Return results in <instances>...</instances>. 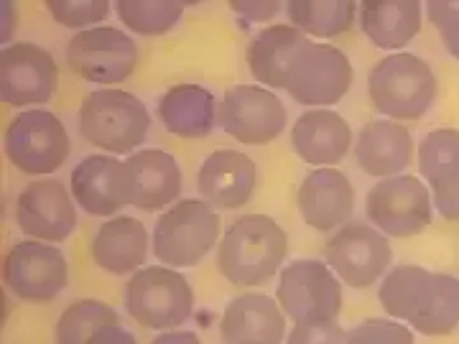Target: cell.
<instances>
[{
  "instance_id": "6",
  "label": "cell",
  "mask_w": 459,
  "mask_h": 344,
  "mask_svg": "<svg viewBox=\"0 0 459 344\" xmlns=\"http://www.w3.org/2000/svg\"><path fill=\"white\" fill-rule=\"evenodd\" d=\"M123 304L135 324L153 331H171L181 329L195 314V291L177 268L156 262L128 279Z\"/></svg>"
},
{
  "instance_id": "14",
  "label": "cell",
  "mask_w": 459,
  "mask_h": 344,
  "mask_svg": "<svg viewBox=\"0 0 459 344\" xmlns=\"http://www.w3.org/2000/svg\"><path fill=\"white\" fill-rule=\"evenodd\" d=\"M66 66L87 82H126L138 66V47L131 36L113 26H98L74 33L66 44Z\"/></svg>"
},
{
  "instance_id": "37",
  "label": "cell",
  "mask_w": 459,
  "mask_h": 344,
  "mask_svg": "<svg viewBox=\"0 0 459 344\" xmlns=\"http://www.w3.org/2000/svg\"><path fill=\"white\" fill-rule=\"evenodd\" d=\"M90 344H138L133 331L123 327V324H113V327L100 329L98 334L90 340Z\"/></svg>"
},
{
  "instance_id": "21",
  "label": "cell",
  "mask_w": 459,
  "mask_h": 344,
  "mask_svg": "<svg viewBox=\"0 0 459 344\" xmlns=\"http://www.w3.org/2000/svg\"><path fill=\"white\" fill-rule=\"evenodd\" d=\"M352 156L362 171L373 179H391L406 174V168L416 159V143L413 135L395 120H370L365 123L355 138Z\"/></svg>"
},
{
  "instance_id": "19",
  "label": "cell",
  "mask_w": 459,
  "mask_h": 344,
  "mask_svg": "<svg viewBox=\"0 0 459 344\" xmlns=\"http://www.w3.org/2000/svg\"><path fill=\"white\" fill-rule=\"evenodd\" d=\"M296 207L312 229L337 232L352 222L355 186L340 168H314L296 192Z\"/></svg>"
},
{
  "instance_id": "9",
  "label": "cell",
  "mask_w": 459,
  "mask_h": 344,
  "mask_svg": "<svg viewBox=\"0 0 459 344\" xmlns=\"http://www.w3.org/2000/svg\"><path fill=\"white\" fill-rule=\"evenodd\" d=\"M352 62L347 54L325 41L307 39L286 74V92L307 108H332L352 87Z\"/></svg>"
},
{
  "instance_id": "27",
  "label": "cell",
  "mask_w": 459,
  "mask_h": 344,
  "mask_svg": "<svg viewBox=\"0 0 459 344\" xmlns=\"http://www.w3.org/2000/svg\"><path fill=\"white\" fill-rule=\"evenodd\" d=\"M307 36L296 31L291 23H273L258 31L246 49V62L255 84L268 90H283L286 74L299 49L304 47Z\"/></svg>"
},
{
  "instance_id": "32",
  "label": "cell",
  "mask_w": 459,
  "mask_h": 344,
  "mask_svg": "<svg viewBox=\"0 0 459 344\" xmlns=\"http://www.w3.org/2000/svg\"><path fill=\"white\" fill-rule=\"evenodd\" d=\"M47 11L59 26L74 29L80 33L98 29L100 23L110 16V11H115V3L110 0H49Z\"/></svg>"
},
{
  "instance_id": "10",
  "label": "cell",
  "mask_w": 459,
  "mask_h": 344,
  "mask_svg": "<svg viewBox=\"0 0 459 344\" xmlns=\"http://www.w3.org/2000/svg\"><path fill=\"white\" fill-rule=\"evenodd\" d=\"M325 262L342 280V286L370 288L394 268L391 237H385L370 222H347L332 232L325 245Z\"/></svg>"
},
{
  "instance_id": "30",
  "label": "cell",
  "mask_w": 459,
  "mask_h": 344,
  "mask_svg": "<svg viewBox=\"0 0 459 344\" xmlns=\"http://www.w3.org/2000/svg\"><path fill=\"white\" fill-rule=\"evenodd\" d=\"M120 324V316L110 304L98 298H80L69 304L56 319L54 344H90L100 329Z\"/></svg>"
},
{
  "instance_id": "11",
  "label": "cell",
  "mask_w": 459,
  "mask_h": 344,
  "mask_svg": "<svg viewBox=\"0 0 459 344\" xmlns=\"http://www.w3.org/2000/svg\"><path fill=\"white\" fill-rule=\"evenodd\" d=\"M276 301L299 322H334L342 312V280L322 261H294L279 273Z\"/></svg>"
},
{
  "instance_id": "18",
  "label": "cell",
  "mask_w": 459,
  "mask_h": 344,
  "mask_svg": "<svg viewBox=\"0 0 459 344\" xmlns=\"http://www.w3.org/2000/svg\"><path fill=\"white\" fill-rule=\"evenodd\" d=\"M261 186L258 164L232 148L212 150L197 174L199 197L214 210H240L255 197Z\"/></svg>"
},
{
  "instance_id": "16",
  "label": "cell",
  "mask_w": 459,
  "mask_h": 344,
  "mask_svg": "<svg viewBox=\"0 0 459 344\" xmlns=\"http://www.w3.org/2000/svg\"><path fill=\"white\" fill-rule=\"evenodd\" d=\"M18 229L26 240L59 245L77 229V202L59 179H36L23 186L16 199Z\"/></svg>"
},
{
  "instance_id": "33",
  "label": "cell",
  "mask_w": 459,
  "mask_h": 344,
  "mask_svg": "<svg viewBox=\"0 0 459 344\" xmlns=\"http://www.w3.org/2000/svg\"><path fill=\"white\" fill-rule=\"evenodd\" d=\"M344 344H416V331L395 319H368L347 329Z\"/></svg>"
},
{
  "instance_id": "20",
  "label": "cell",
  "mask_w": 459,
  "mask_h": 344,
  "mask_svg": "<svg viewBox=\"0 0 459 344\" xmlns=\"http://www.w3.org/2000/svg\"><path fill=\"white\" fill-rule=\"evenodd\" d=\"M419 174L431 192L434 210L459 222V131L437 128L419 143Z\"/></svg>"
},
{
  "instance_id": "12",
  "label": "cell",
  "mask_w": 459,
  "mask_h": 344,
  "mask_svg": "<svg viewBox=\"0 0 459 344\" xmlns=\"http://www.w3.org/2000/svg\"><path fill=\"white\" fill-rule=\"evenodd\" d=\"M217 123L243 146H268L286 128L289 110L283 99L268 87L235 84L220 98Z\"/></svg>"
},
{
  "instance_id": "22",
  "label": "cell",
  "mask_w": 459,
  "mask_h": 344,
  "mask_svg": "<svg viewBox=\"0 0 459 344\" xmlns=\"http://www.w3.org/2000/svg\"><path fill=\"white\" fill-rule=\"evenodd\" d=\"M355 146V135L342 115L316 108L299 115L291 128V148L304 164L314 168H337Z\"/></svg>"
},
{
  "instance_id": "3",
  "label": "cell",
  "mask_w": 459,
  "mask_h": 344,
  "mask_svg": "<svg viewBox=\"0 0 459 344\" xmlns=\"http://www.w3.org/2000/svg\"><path fill=\"white\" fill-rule=\"evenodd\" d=\"M368 98L385 120H419L439 98V80L427 59L398 51L380 59L368 74Z\"/></svg>"
},
{
  "instance_id": "23",
  "label": "cell",
  "mask_w": 459,
  "mask_h": 344,
  "mask_svg": "<svg viewBox=\"0 0 459 344\" xmlns=\"http://www.w3.org/2000/svg\"><path fill=\"white\" fill-rule=\"evenodd\" d=\"M92 262L110 276H128L146 268L151 255V235L141 219L131 214H115L105 219L90 245Z\"/></svg>"
},
{
  "instance_id": "17",
  "label": "cell",
  "mask_w": 459,
  "mask_h": 344,
  "mask_svg": "<svg viewBox=\"0 0 459 344\" xmlns=\"http://www.w3.org/2000/svg\"><path fill=\"white\" fill-rule=\"evenodd\" d=\"M184 189L179 161L161 148H141L123 159L126 204L143 212H161L177 204Z\"/></svg>"
},
{
  "instance_id": "24",
  "label": "cell",
  "mask_w": 459,
  "mask_h": 344,
  "mask_svg": "<svg viewBox=\"0 0 459 344\" xmlns=\"http://www.w3.org/2000/svg\"><path fill=\"white\" fill-rule=\"evenodd\" d=\"M286 337V314L265 294L235 296L220 316L222 344H281Z\"/></svg>"
},
{
  "instance_id": "5",
  "label": "cell",
  "mask_w": 459,
  "mask_h": 344,
  "mask_svg": "<svg viewBox=\"0 0 459 344\" xmlns=\"http://www.w3.org/2000/svg\"><path fill=\"white\" fill-rule=\"evenodd\" d=\"M222 237V219L204 199H179L161 212L153 228V258L169 268H195Z\"/></svg>"
},
{
  "instance_id": "35",
  "label": "cell",
  "mask_w": 459,
  "mask_h": 344,
  "mask_svg": "<svg viewBox=\"0 0 459 344\" xmlns=\"http://www.w3.org/2000/svg\"><path fill=\"white\" fill-rule=\"evenodd\" d=\"M344 331L340 319L334 322H299L286 334V344H344Z\"/></svg>"
},
{
  "instance_id": "29",
  "label": "cell",
  "mask_w": 459,
  "mask_h": 344,
  "mask_svg": "<svg viewBox=\"0 0 459 344\" xmlns=\"http://www.w3.org/2000/svg\"><path fill=\"white\" fill-rule=\"evenodd\" d=\"M289 23L307 39H334L358 23L360 5L352 0H291L283 5Z\"/></svg>"
},
{
  "instance_id": "2",
  "label": "cell",
  "mask_w": 459,
  "mask_h": 344,
  "mask_svg": "<svg viewBox=\"0 0 459 344\" xmlns=\"http://www.w3.org/2000/svg\"><path fill=\"white\" fill-rule=\"evenodd\" d=\"M289 235L268 214H243L230 225L217 245V268L240 288L263 286L283 271Z\"/></svg>"
},
{
  "instance_id": "26",
  "label": "cell",
  "mask_w": 459,
  "mask_h": 344,
  "mask_svg": "<svg viewBox=\"0 0 459 344\" xmlns=\"http://www.w3.org/2000/svg\"><path fill=\"white\" fill-rule=\"evenodd\" d=\"M424 13L427 8L419 0H365L358 21L376 49L398 54L421 33Z\"/></svg>"
},
{
  "instance_id": "7",
  "label": "cell",
  "mask_w": 459,
  "mask_h": 344,
  "mask_svg": "<svg viewBox=\"0 0 459 344\" xmlns=\"http://www.w3.org/2000/svg\"><path fill=\"white\" fill-rule=\"evenodd\" d=\"M5 156L26 176L47 179L66 164L72 141L65 123L44 108L18 113L5 131Z\"/></svg>"
},
{
  "instance_id": "34",
  "label": "cell",
  "mask_w": 459,
  "mask_h": 344,
  "mask_svg": "<svg viewBox=\"0 0 459 344\" xmlns=\"http://www.w3.org/2000/svg\"><path fill=\"white\" fill-rule=\"evenodd\" d=\"M424 8L431 26L442 36L444 49L459 62V0H431Z\"/></svg>"
},
{
  "instance_id": "15",
  "label": "cell",
  "mask_w": 459,
  "mask_h": 344,
  "mask_svg": "<svg viewBox=\"0 0 459 344\" xmlns=\"http://www.w3.org/2000/svg\"><path fill=\"white\" fill-rule=\"evenodd\" d=\"M59 90V66L49 51L31 41L5 44L0 54V99L11 108L33 110Z\"/></svg>"
},
{
  "instance_id": "25",
  "label": "cell",
  "mask_w": 459,
  "mask_h": 344,
  "mask_svg": "<svg viewBox=\"0 0 459 344\" xmlns=\"http://www.w3.org/2000/svg\"><path fill=\"white\" fill-rule=\"evenodd\" d=\"M72 197L77 207L92 217L110 219L126 207L123 194V161L108 153L84 156L80 164L72 168L69 179Z\"/></svg>"
},
{
  "instance_id": "36",
  "label": "cell",
  "mask_w": 459,
  "mask_h": 344,
  "mask_svg": "<svg viewBox=\"0 0 459 344\" xmlns=\"http://www.w3.org/2000/svg\"><path fill=\"white\" fill-rule=\"evenodd\" d=\"M230 11H232V13H238L246 26H261V23H268V21H273V18H276V13L281 11V3H276V0L232 3V5H230Z\"/></svg>"
},
{
  "instance_id": "4",
  "label": "cell",
  "mask_w": 459,
  "mask_h": 344,
  "mask_svg": "<svg viewBox=\"0 0 459 344\" xmlns=\"http://www.w3.org/2000/svg\"><path fill=\"white\" fill-rule=\"evenodd\" d=\"M80 135L108 156H131L146 143L151 113L146 102L126 90H95L84 95L77 113Z\"/></svg>"
},
{
  "instance_id": "1",
  "label": "cell",
  "mask_w": 459,
  "mask_h": 344,
  "mask_svg": "<svg viewBox=\"0 0 459 344\" xmlns=\"http://www.w3.org/2000/svg\"><path fill=\"white\" fill-rule=\"evenodd\" d=\"M385 314L424 337H446L459 329V279L401 262L380 280Z\"/></svg>"
},
{
  "instance_id": "28",
  "label": "cell",
  "mask_w": 459,
  "mask_h": 344,
  "mask_svg": "<svg viewBox=\"0 0 459 344\" xmlns=\"http://www.w3.org/2000/svg\"><path fill=\"white\" fill-rule=\"evenodd\" d=\"M217 105L212 92L199 84H177L166 90L156 115L166 131L184 141H199L214 131L217 123Z\"/></svg>"
},
{
  "instance_id": "31",
  "label": "cell",
  "mask_w": 459,
  "mask_h": 344,
  "mask_svg": "<svg viewBox=\"0 0 459 344\" xmlns=\"http://www.w3.org/2000/svg\"><path fill=\"white\" fill-rule=\"evenodd\" d=\"M184 8L186 5L179 0H117L115 3V13L120 18V23L135 36H146V39H156L177 29V23L184 16Z\"/></svg>"
},
{
  "instance_id": "8",
  "label": "cell",
  "mask_w": 459,
  "mask_h": 344,
  "mask_svg": "<svg viewBox=\"0 0 459 344\" xmlns=\"http://www.w3.org/2000/svg\"><path fill=\"white\" fill-rule=\"evenodd\" d=\"M365 217L385 237H416L434 222L431 192L424 179L413 174L380 179L365 197Z\"/></svg>"
},
{
  "instance_id": "13",
  "label": "cell",
  "mask_w": 459,
  "mask_h": 344,
  "mask_svg": "<svg viewBox=\"0 0 459 344\" xmlns=\"http://www.w3.org/2000/svg\"><path fill=\"white\" fill-rule=\"evenodd\" d=\"M3 283L18 301L49 304L69 283V262L56 245L23 240L3 258Z\"/></svg>"
},
{
  "instance_id": "38",
  "label": "cell",
  "mask_w": 459,
  "mask_h": 344,
  "mask_svg": "<svg viewBox=\"0 0 459 344\" xmlns=\"http://www.w3.org/2000/svg\"><path fill=\"white\" fill-rule=\"evenodd\" d=\"M148 344H202V340L189 329H171V331H161Z\"/></svg>"
}]
</instances>
